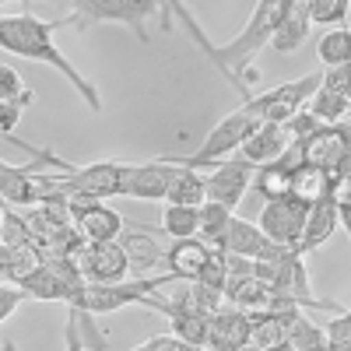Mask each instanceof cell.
<instances>
[{
    "label": "cell",
    "mask_w": 351,
    "mask_h": 351,
    "mask_svg": "<svg viewBox=\"0 0 351 351\" xmlns=\"http://www.w3.org/2000/svg\"><path fill=\"white\" fill-rule=\"evenodd\" d=\"M208 256H211V246L193 236V239H172V246L162 253V263L176 281H197Z\"/></svg>",
    "instance_id": "cell-17"
},
{
    "label": "cell",
    "mask_w": 351,
    "mask_h": 351,
    "mask_svg": "<svg viewBox=\"0 0 351 351\" xmlns=\"http://www.w3.org/2000/svg\"><path fill=\"white\" fill-rule=\"evenodd\" d=\"M253 176H256V165L246 162L243 155H236V158L228 155V158L215 162L211 165V176H204L208 200L221 204V208H228V211H236L239 204H243V197L253 190Z\"/></svg>",
    "instance_id": "cell-9"
},
{
    "label": "cell",
    "mask_w": 351,
    "mask_h": 351,
    "mask_svg": "<svg viewBox=\"0 0 351 351\" xmlns=\"http://www.w3.org/2000/svg\"><path fill=\"white\" fill-rule=\"evenodd\" d=\"M162 14V28H172V11L169 0H71V14L67 21L77 32H88L95 25H127L130 32L148 43V18Z\"/></svg>",
    "instance_id": "cell-3"
},
{
    "label": "cell",
    "mask_w": 351,
    "mask_h": 351,
    "mask_svg": "<svg viewBox=\"0 0 351 351\" xmlns=\"http://www.w3.org/2000/svg\"><path fill=\"white\" fill-rule=\"evenodd\" d=\"M285 324H288V344L295 348V351H327V334L324 327H316L309 316H302L299 309H291L285 316Z\"/></svg>",
    "instance_id": "cell-23"
},
{
    "label": "cell",
    "mask_w": 351,
    "mask_h": 351,
    "mask_svg": "<svg viewBox=\"0 0 351 351\" xmlns=\"http://www.w3.org/2000/svg\"><path fill=\"white\" fill-rule=\"evenodd\" d=\"M306 204H299L295 197H281V200H263L260 208V221L256 228L278 246L295 250L299 236H302V225H306Z\"/></svg>",
    "instance_id": "cell-11"
},
{
    "label": "cell",
    "mask_w": 351,
    "mask_h": 351,
    "mask_svg": "<svg viewBox=\"0 0 351 351\" xmlns=\"http://www.w3.org/2000/svg\"><path fill=\"white\" fill-rule=\"evenodd\" d=\"M324 88L341 92V95H351V60L337 64V67H324Z\"/></svg>",
    "instance_id": "cell-34"
},
{
    "label": "cell",
    "mask_w": 351,
    "mask_h": 351,
    "mask_svg": "<svg viewBox=\"0 0 351 351\" xmlns=\"http://www.w3.org/2000/svg\"><path fill=\"white\" fill-rule=\"evenodd\" d=\"M316 56L324 67H337V64H348L351 60V28L348 25H334L327 28L316 43Z\"/></svg>",
    "instance_id": "cell-25"
},
{
    "label": "cell",
    "mask_w": 351,
    "mask_h": 351,
    "mask_svg": "<svg viewBox=\"0 0 351 351\" xmlns=\"http://www.w3.org/2000/svg\"><path fill=\"white\" fill-rule=\"evenodd\" d=\"M130 351H204V348L183 341L180 334H155V337H148V341L134 344Z\"/></svg>",
    "instance_id": "cell-33"
},
{
    "label": "cell",
    "mask_w": 351,
    "mask_h": 351,
    "mask_svg": "<svg viewBox=\"0 0 351 351\" xmlns=\"http://www.w3.org/2000/svg\"><path fill=\"white\" fill-rule=\"evenodd\" d=\"M162 232L169 239H193L200 232V208H183V204H165L162 211Z\"/></svg>",
    "instance_id": "cell-26"
},
{
    "label": "cell",
    "mask_w": 351,
    "mask_h": 351,
    "mask_svg": "<svg viewBox=\"0 0 351 351\" xmlns=\"http://www.w3.org/2000/svg\"><path fill=\"white\" fill-rule=\"evenodd\" d=\"M309 11H306V0H288L285 11H281V21L274 28V39L271 46L278 53H295L306 39H309Z\"/></svg>",
    "instance_id": "cell-19"
},
{
    "label": "cell",
    "mask_w": 351,
    "mask_h": 351,
    "mask_svg": "<svg viewBox=\"0 0 351 351\" xmlns=\"http://www.w3.org/2000/svg\"><path fill=\"white\" fill-rule=\"evenodd\" d=\"M71 21L67 18H56V21H43L36 14H0V49L11 53V56H21V60H32V64H46L53 71H60L71 84L74 92L81 95L84 106H92V112L102 109V99L95 92V84L88 81L67 56L56 49V32L67 28Z\"/></svg>",
    "instance_id": "cell-1"
},
{
    "label": "cell",
    "mask_w": 351,
    "mask_h": 351,
    "mask_svg": "<svg viewBox=\"0 0 351 351\" xmlns=\"http://www.w3.org/2000/svg\"><path fill=\"white\" fill-rule=\"evenodd\" d=\"M221 253H228V256H243V260H256V263H274V260L295 256V250L271 243L253 221L236 218V215H232L228 232H225V239H221Z\"/></svg>",
    "instance_id": "cell-10"
},
{
    "label": "cell",
    "mask_w": 351,
    "mask_h": 351,
    "mask_svg": "<svg viewBox=\"0 0 351 351\" xmlns=\"http://www.w3.org/2000/svg\"><path fill=\"white\" fill-rule=\"evenodd\" d=\"M228 221H232V211L228 208H221V204H215V200H204L200 204V232H197V236L208 243L211 250H221Z\"/></svg>",
    "instance_id": "cell-27"
},
{
    "label": "cell",
    "mask_w": 351,
    "mask_h": 351,
    "mask_svg": "<svg viewBox=\"0 0 351 351\" xmlns=\"http://www.w3.org/2000/svg\"><path fill=\"white\" fill-rule=\"evenodd\" d=\"M71 260L77 263V271L84 274V281L92 285H116L130 274V253L127 246L116 243H77V250L71 253Z\"/></svg>",
    "instance_id": "cell-8"
},
{
    "label": "cell",
    "mask_w": 351,
    "mask_h": 351,
    "mask_svg": "<svg viewBox=\"0 0 351 351\" xmlns=\"http://www.w3.org/2000/svg\"><path fill=\"white\" fill-rule=\"evenodd\" d=\"M306 106H309V112L316 116V123L330 127V123H344V112H348V95H341V92H330V88H324V84H319L316 92H313V99H309Z\"/></svg>",
    "instance_id": "cell-28"
},
{
    "label": "cell",
    "mask_w": 351,
    "mask_h": 351,
    "mask_svg": "<svg viewBox=\"0 0 351 351\" xmlns=\"http://www.w3.org/2000/svg\"><path fill=\"white\" fill-rule=\"evenodd\" d=\"M260 120L246 109V106H239V109H232L225 120H218L215 123V130L204 137V144L193 152V155H183V158H169V162H180V165H186V169H211L215 162H221V158H228V155H236L239 148H243V141L253 134V127H256Z\"/></svg>",
    "instance_id": "cell-5"
},
{
    "label": "cell",
    "mask_w": 351,
    "mask_h": 351,
    "mask_svg": "<svg viewBox=\"0 0 351 351\" xmlns=\"http://www.w3.org/2000/svg\"><path fill=\"white\" fill-rule=\"evenodd\" d=\"M176 176V165L169 158H155V162H127V176H123V197L134 200H165L169 183Z\"/></svg>",
    "instance_id": "cell-13"
},
{
    "label": "cell",
    "mask_w": 351,
    "mask_h": 351,
    "mask_svg": "<svg viewBox=\"0 0 351 351\" xmlns=\"http://www.w3.org/2000/svg\"><path fill=\"white\" fill-rule=\"evenodd\" d=\"M67 351H84V341L77 334V313L71 309V324H67Z\"/></svg>",
    "instance_id": "cell-37"
},
{
    "label": "cell",
    "mask_w": 351,
    "mask_h": 351,
    "mask_svg": "<svg viewBox=\"0 0 351 351\" xmlns=\"http://www.w3.org/2000/svg\"><path fill=\"white\" fill-rule=\"evenodd\" d=\"M348 8H351V0H306L309 21H313V25H327V28L344 25Z\"/></svg>",
    "instance_id": "cell-29"
},
{
    "label": "cell",
    "mask_w": 351,
    "mask_h": 351,
    "mask_svg": "<svg viewBox=\"0 0 351 351\" xmlns=\"http://www.w3.org/2000/svg\"><path fill=\"white\" fill-rule=\"evenodd\" d=\"M0 4H32V0H0Z\"/></svg>",
    "instance_id": "cell-40"
},
{
    "label": "cell",
    "mask_w": 351,
    "mask_h": 351,
    "mask_svg": "<svg viewBox=\"0 0 351 351\" xmlns=\"http://www.w3.org/2000/svg\"><path fill=\"white\" fill-rule=\"evenodd\" d=\"M334 200H337V221L344 225L348 239H351V180H337V186H334Z\"/></svg>",
    "instance_id": "cell-35"
},
{
    "label": "cell",
    "mask_w": 351,
    "mask_h": 351,
    "mask_svg": "<svg viewBox=\"0 0 351 351\" xmlns=\"http://www.w3.org/2000/svg\"><path fill=\"white\" fill-rule=\"evenodd\" d=\"M344 120H348V127H351V95H348V112H344Z\"/></svg>",
    "instance_id": "cell-39"
},
{
    "label": "cell",
    "mask_w": 351,
    "mask_h": 351,
    "mask_svg": "<svg viewBox=\"0 0 351 351\" xmlns=\"http://www.w3.org/2000/svg\"><path fill=\"white\" fill-rule=\"evenodd\" d=\"M0 232H4V200H0Z\"/></svg>",
    "instance_id": "cell-41"
},
{
    "label": "cell",
    "mask_w": 351,
    "mask_h": 351,
    "mask_svg": "<svg viewBox=\"0 0 351 351\" xmlns=\"http://www.w3.org/2000/svg\"><path fill=\"white\" fill-rule=\"evenodd\" d=\"M169 281H176L172 274H162V278H137V281H116V285H92L88 281L84 291L71 302L74 313H95V316H106V313H116V309H127V306H152V309H162V299H158V288H165Z\"/></svg>",
    "instance_id": "cell-4"
},
{
    "label": "cell",
    "mask_w": 351,
    "mask_h": 351,
    "mask_svg": "<svg viewBox=\"0 0 351 351\" xmlns=\"http://www.w3.org/2000/svg\"><path fill=\"white\" fill-rule=\"evenodd\" d=\"M39 260H43V253L36 246H8V243H0V281L18 285Z\"/></svg>",
    "instance_id": "cell-22"
},
{
    "label": "cell",
    "mask_w": 351,
    "mask_h": 351,
    "mask_svg": "<svg viewBox=\"0 0 351 351\" xmlns=\"http://www.w3.org/2000/svg\"><path fill=\"white\" fill-rule=\"evenodd\" d=\"M285 4H288V0H256L253 11H250V18H246V25H243V32L232 39L228 46H211V49H208V60L239 88L243 99L250 95L246 81L256 77L253 60H256V53H260L263 46H271Z\"/></svg>",
    "instance_id": "cell-2"
},
{
    "label": "cell",
    "mask_w": 351,
    "mask_h": 351,
    "mask_svg": "<svg viewBox=\"0 0 351 351\" xmlns=\"http://www.w3.org/2000/svg\"><path fill=\"white\" fill-rule=\"evenodd\" d=\"M46 165L43 158H32L25 165H11L0 158V200L4 204H39L46 197V176L39 172Z\"/></svg>",
    "instance_id": "cell-12"
},
{
    "label": "cell",
    "mask_w": 351,
    "mask_h": 351,
    "mask_svg": "<svg viewBox=\"0 0 351 351\" xmlns=\"http://www.w3.org/2000/svg\"><path fill=\"white\" fill-rule=\"evenodd\" d=\"M21 302H25V291L18 285H0V324H4Z\"/></svg>",
    "instance_id": "cell-36"
},
{
    "label": "cell",
    "mask_w": 351,
    "mask_h": 351,
    "mask_svg": "<svg viewBox=\"0 0 351 351\" xmlns=\"http://www.w3.org/2000/svg\"><path fill=\"white\" fill-rule=\"evenodd\" d=\"M334 186H337V180H330L324 169H316L309 162L291 172V197H295L299 204H306V208H309V204H316L319 197L334 193Z\"/></svg>",
    "instance_id": "cell-21"
},
{
    "label": "cell",
    "mask_w": 351,
    "mask_h": 351,
    "mask_svg": "<svg viewBox=\"0 0 351 351\" xmlns=\"http://www.w3.org/2000/svg\"><path fill=\"white\" fill-rule=\"evenodd\" d=\"M123 228H127V218L102 200H95L92 208H84L74 218V232L84 243H116L123 239Z\"/></svg>",
    "instance_id": "cell-14"
},
{
    "label": "cell",
    "mask_w": 351,
    "mask_h": 351,
    "mask_svg": "<svg viewBox=\"0 0 351 351\" xmlns=\"http://www.w3.org/2000/svg\"><path fill=\"white\" fill-rule=\"evenodd\" d=\"M123 176L127 162H92V165H74L67 176H46V193H81L92 200L123 197Z\"/></svg>",
    "instance_id": "cell-6"
},
{
    "label": "cell",
    "mask_w": 351,
    "mask_h": 351,
    "mask_svg": "<svg viewBox=\"0 0 351 351\" xmlns=\"http://www.w3.org/2000/svg\"><path fill=\"white\" fill-rule=\"evenodd\" d=\"M253 190L263 197V200H281V197H291V169L281 165V162H267L260 165L256 176H253Z\"/></svg>",
    "instance_id": "cell-24"
},
{
    "label": "cell",
    "mask_w": 351,
    "mask_h": 351,
    "mask_svg": "<svg viewBox=\"0 0 351 351\" xmlns=\"http://www.w3.org/2000/svg\"><path fill=\"white\" fill-rule=\"evenodd\" d=\"M319 84H324V71L306 74V77L288 81V84H278V88H271V92H256V95L250 92L243 99V106L256 116L260 123H288L291 116L313 99V92Z\"/></svg>",
    "instance_id": "cell-7"
},
{
    "label": "cell",
    "mask_w": 351,
    "mask_h": 351,
    "mask_svg": "<svg viewBox=\"0 0 351 351\" xmlns=\"http://www.w3.org/2000/svg\"><path fill=\"white\" fill-rule=\"evenodd\" d=\"M324 334H327V351H351V309L337 313L324 327Z\"/></svg>",
    "instance_id": "cell-32"
},
{
    "label": "cell",
    "mask_w": 351,
    "mask_h": 351,
    "mask_svg": "<svg viewBox=\"0 0 351 351\" xmlns=\"http://www.w3.org/2000/svg\"><path fill=\"white\" fill-rule=\"evenodd\" d=\"M250 324L253 319H246L243 309H215L208 316V341L204 344H215V351H239L243 344H250Z\"/></svg>",
    "instance_id": "cell-18"
},
{
    "label": "cell",
    "mask_w": 351,
    "mask_h": 351,
    "mask_svg": "<svg viewBox=\"0 0 351 351\" xmlns=\"http://www.w3.org/2000/svg\"><path fill=\"white\" fill-rule=\"evenodd\" d=\"M0 243H8V246H36V236H32L28 218L11 211L8 204H4V232H0Z\"/></svg>",
    "instance_id": "cell-30"
},
{
    "label": "cell",
    "mask_w": 351,
    "mask_h": 351,
    "mask_svg": "<svg viewBox=\"0 0 351 351\" xmlns=\"http://www.w3.org/2000/svg\"><path fill=\"white\" fill-rule=\"evenodd\" d=\"M176 165V176L169 183V193H165V204H183V208H200L208 200V186H204V176L197 169H186L180 162Z\"/></svg>",
    "instance_id": "cell-20"
},
{
    "label": "cell",
    "mask_w": 351,
    "mask_h": 351,
    "mask_svg": "<svg viewBox=\"0 0 351 351\" xmlns=\"http://www.w3.org/2000/svg\"><path fill=\"white\" fill-rule=\"evenodd\" d=\"M11 99H18V102H28V106L36 102V95L25 88L21 74H18L11 64H0V102H11Z\"/></svg>",
    "instance_id": "cell-31"
},
{
    "label": "cell",
    "mask_w": 351,
    "mask_h": 351,
    "mask_svg": "<svg viewBox=\"0 0 351 351\" xmlns=\"http://www.w3.org/2000/svg\"><path fill=\"white\" fill-rule=\"evenodd\" d=\"M337 225H341V221H337V200H334V193H327V197H319L316 204H309L295 253L306 256V253H313V250H319V246H327L330 236L337 232Z\"/></svg>",
    "instance_id": "cell-15"
},
{
    "label": "cell",
    "mask_w": 351,
    "mask_h": 351,
    "mask_svg": "<svg viewBox=\"0 0 351 351\" xmlns=\"http://www.w3.org/2000/svg\"><path fill=\"white\" fill-rule=\"evenodd\" d=\"M263 351H295L288 341H281V344H271V348H263Z\"/></svg>",
    "instance_id": "cell-38"
},
{
    "label": "cell",
    "mask_w": 351,
    "mask_h": 351,
    "mask_svg": "<svg viewBox=\"0 0 351 351\" xmlns=\"http://www.w3.org/2000/svg\"><path fill=\"white\" fill-rule=\"evenodd\" d=\"M288 144H291V134H288L285 123H256L253 134L243 141L239 155L260 169V165H267V162H278L288 152Z\"/></svg>",
    "instance_id": "cell-16"
}]
</instances>
